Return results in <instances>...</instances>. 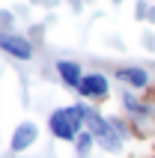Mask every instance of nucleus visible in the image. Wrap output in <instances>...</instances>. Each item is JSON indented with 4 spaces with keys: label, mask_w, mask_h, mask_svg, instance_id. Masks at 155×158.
Masks as SVG:
<instances>
[{
    "label": "nucleus",
    "mask_w": 155,
    "mask_h": 158,
    "mask_svg": "<svg viewBox=\"0 0 155 158\" xmlns=\"http://www.w3.org/2000/svg\"><path fill=\"white\" fill-rule=\"evenodd\" d=\"M90 143H93V134H81V137H78V152L84 155V152L90 149Z\"/></svg>",
    "instance_id": "nucleus-8"
},
{
    "label": "nucleus",
    "mask_w": 155,
    "mask_h": 158,
    "mask_svg": "<svg viewBox=\"0 0 155 158\" xmlns=\"http://www.w3.org/2000/svg\"><path fill=\"white\" fill-rule=\"evenodd\" d=\"M57 72H60L63 84H66V87H72V89H78V87H81V81H84L81 66H78V63H72V60H60V63H57Z\"/></svg>",
    "instance_id": "nucleus-5"
},
{
    "label": "nucleus",
    "mask_w": 155,
    "mask_h": 158,
    "mask_svg": "<svg viewBox=\"0 0 155 158\" xmlns=\"http://www.w3.org/2000/svg\"><path fill=\"white\" fill-rule=\"evenodd\" d=\"M86 123H90V128H93V137H98V140H104V146L107 149H116L119 146V140H116V134H113V128L107 123H104L98 114H93V110H86Z\"/></svg>",
    "instance_id": "nucleus-2"
},
{
    "label": "nucleus",
    "mask_w": 155,
    "mask_h": 158,
    "mask_svg": "<svg viewBox=\"0 0 155 158\" xmlns=\"http://www.w3.org/2000/svg\"><path fill=\"white\" fill-rule=\"evenodd\" d=\"M119 78L128 81L131 87H146V84H149V75L143 69H119Z\"/></svg>",
    "instance_id": "nucleus-7"
},
{
    "label": "nucleus",
    "mask_w": 155,
    "mask_h": 158,
    "mask_svg": "<svg viewBox=\"0 0 155 158\" xmlns=\"http://www.w3.org/2000/svg\"><path fill=\"white\" fill-rule=\"evenodd\" d=\"M78 93L86 96V98H104V96H107V78L98 75V72H95V75H84Z\"/></svg>",
    "instance_id": "nucleus-4"
},
{
    "label": "nucleus",
    "mask_w": 155,
    "mask_h": 158,
    "mask_svg": "<svg viewBox=\"0 0 155 158\" xmlns=\"http://www.w3.org/2000/svg\"><path fill=\"white\" fill-rule=\"evenodd\" d=\"M0 48L6 54H12V57H18V60H30L33 57V45L27 42V39H21V36H12V33L0 36Z\"/></svg>",
    "instance_id": "nucleus-3"
},
{
    "label": "nucleus",
    "mask_w": 155,
    "mask_h": 158,
    "mask_svg": "<svg viewBox=\"0 0 155 158\" xmlns=\"http://www.w3.org/2000/svg\"><path fill=\"white\" fill-rule=\"evenodd\" d=\"M86 123V107L75 105V107H60V110H54L48 125H51V131L60 137V140H75L78 137V128Z\"/></svg>",
    "instance_id": "nucleus-1"
},
{
    "label": "nucleus",
    "mask_w": 155,
    "mask_h": 158,
    "mask_svg": "<svg viewBox=\"0 0 155 158\" xmlns=\"http://www.w3.org/2000/svg\"><path fill=\"white\" fill-rule=\"evenodd\" d=\"M33 140H36V125L33 123H24V125H18L15 137H12V149L21 152V149H27Z\"/></svg>",
    "instance_id": "nucleus-6"
}]
</instances>
